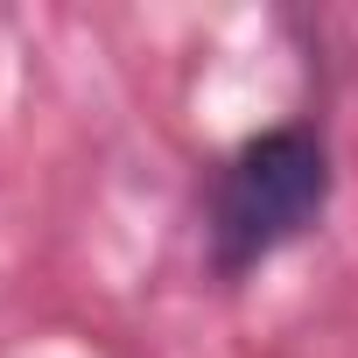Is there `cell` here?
Listing matches in <instances>:
<instances>
[{
    "instance_id": "1",
    "label": "cell",
    "mask_w": 358,
    "mask_h": 358,
    "mask_svg": "<svg viewBox=\"0 0 358 358\" xmlns=\"http://www.w3.org/2000/svg\"><path fill=\"white\" fill-rule=\"evenodd\" d=\"M330 204V148L316 127L281 120L246 134L218 176H211V260L218 274H246L260 260H274L281 246H295Z\"/></svg>"
}]
</instances>
